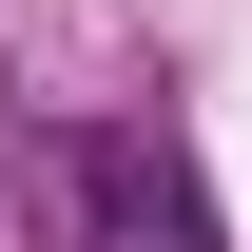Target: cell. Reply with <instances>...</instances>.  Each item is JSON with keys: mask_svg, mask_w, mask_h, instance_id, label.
<instances>
[{"mask_svg": "<svg viewBox=\"0 0 252 252\" xmlns=\"http://www.w3.org/2000/svg\"><path fill=\"white\" fill-rule=\"evenodd\" d=\"M78 194H97V252H214V214L156 136H78Z\"/></svg>", "mask_w": 252, "mask_h": 252, "instance_id": "cell-1", "label": "cell"}]
</instances>
